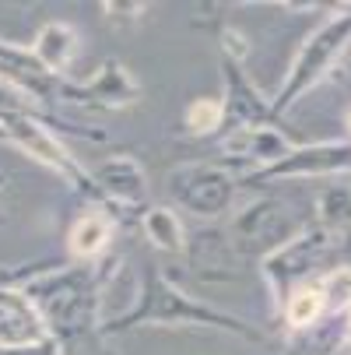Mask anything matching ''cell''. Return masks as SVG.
I'll return each mask as SVG.
<instances>
[{
	"label": "cell",
	"instance_id": "obj_1",
	"mask_svg": "<svg viewBox=\"0 0 351 355\" xmlns=\"http://www.w3.org/2000/svg\"><path fill=\"white\" fill-rule=\"evenodd\" d=\"M35 53L42 57L46 67L60 71L71 60V53H74V32L67 25H46L42 35H39V42H35Z\"/></svg>",
	"mask_w": 351,
	"mask_h": 355
},
{
	"label": "cell",
	"instance_id": "obj_2",
	"mask_svg": "<svg viewBox=\"0 0 351 355\" xmlns=\"http://www.w3.org/2000/svg\"><path fill=\"white\" fill-rule=\"evenodd\" d=\"M106 239H109V225H106V218L88 215V218H81V222L74 225V232H71V250L81 253V257H91V253L102 250Z\"/></svg>",
	"mask_w": 351,
	"mask_h": 355
},
{
	"label": "cell",
	"instance_id": "obj_3",
	"mask_svg": "<svg viewBox=\"0 0 351 355\" xmlns=\"http://www.w3.org/2000/svg\"><path fill=\"white\" fill-rule=\"evenodd\" d=\"M320 310H323V292H320V288H303V292L288 302V320H291L295 327H306V324L316 320Z\"/></svg>",
	"mask_w": 351,
	"mask_h": 355
},
{
	"label": "cell",
	"instance_id": "obj_4",
	"mask_svg": "<svg viewBox=\"0 0 351 355\" xmlns=\"http://www.w3.org/2000/svg\"><path fill=\"white\" fill-rule=\"evenodd\" d=\"M218 120H222V106L215 103V98H204V103H197L190 110V127L193 130H211V127H218Z\"/></svg>",
	"mask_w": 351,
	"mask_h": 355
},
{
	"label": "cell",
	"instance_id": "obj_5",
	"mask_svg": "<svg viewBox=\"0 0 351 355\" xmlns=\"http://www.w3.org/2000/svg\"><path fill=\"white\" fill-rule=\"evenodd\" d=\"M147 225L155 229V236H159V243H162V246H179V225H176L169 215H155Z\"/></svg>",
	"mask_w": 351,
	"mask_h": 355
}]
</instances>
